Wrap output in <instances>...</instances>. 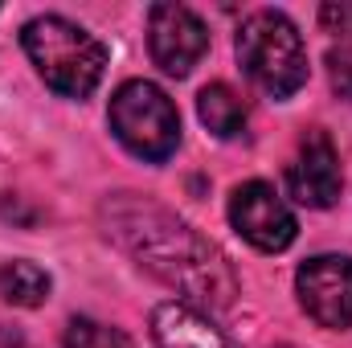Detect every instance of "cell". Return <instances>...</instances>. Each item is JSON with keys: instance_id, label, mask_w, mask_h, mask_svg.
<instances>
[{"instance_id": "cell-4", "label": "cell", "mask_w": 352, "mask_h": 348, "mask_svg": "<svg viewBox=\"0 0 352 348\" xmlns=\"http://www.w3.org/2000/svg\"><path fill=\"white\" fill-rule=\"evenodd\" d=\"M111 131L131 156L148 164H164L180 144L176 102L156 83L131 78L111 94Z\"/></svg>"}, {"instance_id": "cell-1", "label": "cell", "mask_w": 352, "mask_h": 348, "mask_svg": "<svg viewBox=\"0 0 352 348\" xmlns=\"http://www.w3.org/2000/svg\"><path fill=\"white\" fill-rule=\"evenodd\" d=\"M107 226L135 254L140 266L160 274L180 295L213 303V307L234 303V274L226 259L205 238H197L184 221H176L168 209L123 193L107 201Z\"/></svg>"}, {"instance_id": "cell-2", "label": "cell", "mask_w": 352, "mask_h": 348, "mask_svg": "<svg viewBox=\"0 0 352 348\" xmlns=\"http://www.w3.org/2000/svg\"><path fill=\"white\" fill-rule=\"evenodd\" d=\"M21 45H25L33 70L41 74V83L66 98H87L102 83L107 45L94 33H87L82 25H74L58 12L33 17L21 29Z\"/></svg>"}, {"instance_id": "cell-14", "label": "cell", "mask_w": 352, "mask_h": 348, "mask_svg": "<svg viewBox=\"0 0 352 348\" xmlns=\"http://www.w3.org/2000/svg\"><path fill=\"white\" fill-rule=\"evenodd\" d=\"M320 25L336 37H352V0H340V4H324L320 8Z\"/></svg>"}, {"instance_id": "cell-6", "label": "cell", "mask_w": 352, "mask_h": 348, "mask_svg": "<svg viewBox=\"0 0 352 348\" xmlns=\"http://www.w3.org/2000/svg\"><path fill=\"white\" fill-rule=\"evenodd\" d=\"M295 291L303 312L332 332L352 328V259L344 254H316L299 266Z\"/></svg>"}, {"instance_id": "cell-8", "label": "cell", "mask_w": 352, "mask_h": 348, "mask_svg": "<svg viewBox=\"0 0 352 348\" xmlns=\"http://www.w3.org/2000/svg\"><path fill=\"white\" fill-rule=\"evenodd\" d=\"M287 188L307 209H332L340 201L344 173H340V156H336L328 131H307L299 140V152L287 168Z\"/></svg>"}, {"instance_id": "cell-13", "label": "cell", "mask_w": 352, "mask_h": 348, "mask_svg": "<svg viewBox=\"0 0 352 348\" xmlns=\"http://www.w3.org/2000/svg\"><path fill=\"white\" fill-rule=\"evenodd\" d=\"M328 83L344 102H352V45H340L328 54Z\"/></svg>"}, {"instance_id": "cell-12", "label": "cell", "mask_w": 352, "mask_h": 348, "mask_svg": "<svg viewBox=\"0 0 352 348\" xmlns=\"http://www.w3.org/2000/svg\"><path fill=\"white\" fill-rule=\"evenodd\" d=\"M66 348H127V340L94 320H74L66 332Z\"/></svg>"}, {"instance_id": "cell-11", "label": "cell", "mask_w": 352, "mask_h": 348, "mask_svg": "<svg viewBox=\"0 0 352 348\" xmlns=\"http://www.w3.org/2000/svg\"><path fill=\"white\" fill-rule=\"evenodd\" d=\"M50 274L37 262L0 259V299L12 307H41L50 299Z\"/></svg>"}, {"instance_id": "cell-7", "label": "cell", "mask_w": 352, "mask_h": 348, "mask_svg": "<svg viewBox=\"0 0 352 348\" xmlns=\"http://www.w3.org/2000/svg\"><path fill=\"white\" fill-rule=\"evenodd\" d=\"M148 50H152V62L168 78H184L205 58L209 29L184 4H152L148 8Z\"/></svg>"}, {"instance_id": "cell-10", "label": "cell", "mask_w": 352, "mask_h": 348, "mask_svg": "<svg viewBox=\"0 0 352 348\" xmlns=\"http://www.w3.org/2000/svg\"><path fill=\"white\" fill-rule=\"evenodd\" d=\"M197 115H201V123H205L217 140L242 135V131H246V119H250L242 94L234 87H226V83H209V87L197 94Z\"/></svg>"}, {"instance_id": "cell-9", "label": "cell", "mask_w": 352, "mask_h": 348, "mask_svg": "<svg viewBox=\"0 0 352 348\" xmlns=\"http://www.w3.org/2000/svg\"><path fill=\"white\" fill-rule=\"evenodd\" d=\"M152 340L156 348H234L213 324L188 303H160L152 312Z\"/></svg>"}, {"instance_id": "cell-5", "label": "cell", "mask_w": 352, "mask_h": 348, "mask_svg": "<svg viewBox=\"0 0 352 348\" xmlns=\"http://www.w3.org/2000/svg\"><path fill=\"white\" fill-rule=\"evenodd\" d=\"M230 221L234 230L263 254H278L295 242L299 234V221L295 213L287 209V201L274 193V184L266 180H246L234 188L230 197Z\"/></svg>"}, {"instance_id": "cell-3", "label": "cell", "mask_w": 352, "mask_h": 348, "mask_svg": "<svg viewBox=\"0 0 352 348\" xmlns=\"http://www.w3.org/2000/svg\"><path fill=\"white\" fill-rule=\"evenodd\" d=\"M238 62L270 98H291L307 83V50L295 21L278 8H258L238 29Z\"/></svg>"}]
</instances>
